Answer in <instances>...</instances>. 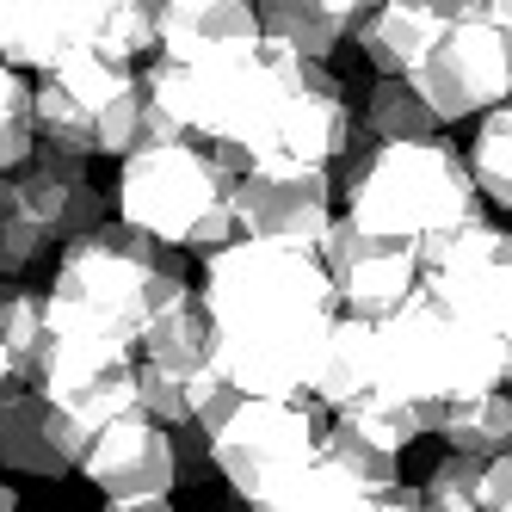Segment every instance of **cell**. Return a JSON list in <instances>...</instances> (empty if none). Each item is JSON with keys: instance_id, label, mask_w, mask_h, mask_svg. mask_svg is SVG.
I'll use <instances>...</instances> for the list:
<instances>
[{"instance_id": "5bb4252c", "label": "cell", "mask_w": 512, "mask_h": 512, "mask_svg": "<svg viewBox=\"0 0 512 512\" xmlns=\"http://www.w3.org/2000/svg\"><path fill=\"white\" fill-rule=\"evenodd\" d=\"M87 445H93V432L68 408H56L38 383H13L0 395V463L19 482H62V475H75Z\"/></svg>"}, {"instance_id": "d6a6232c", "label": "cell", "mask_w": 512, "mask_h": 512, "mask_svg": "<svg viewBox=\"0 0 512 512\" xmlns=\"http://www.w3.org/2000/svg\"><path fill=\"white\" fill-rule=\"evenodd\" d=\"M0 210H7V204H0Z\"/></svg>"}, {"instance_id": "f1b7e54d", "label": "cell", "mask_w": 512, "mask_h": 512, "mask_svg": "<svg viewBox=\"0 0 512 512\" xmlns=\"http://www.w3.org/2000/svg\"><path fill=\"white\" fill-rule=\"evenodd\" d=\"M414 7H426L438 19H469V13H488V0H414Z\"/></svg>"}, {"instance_id": "277c9868", "label": "cell", "mask_w": 512, "mask_h": 512, "mask_svg": "<svg viewBox=\"0 0 512 512\" xmlns=\"http://www.w3.org/2000/svg\"><path fill=\"white\" fill-rule=\"evenodd\" d=\"M512 383V346L432 297L377 315V395L383 401H463Z\"/></svg>"}, {"instance_id": "83f0119b", "label": "cell", "mask_w": 512, "mask_h": 512, "mask_svg": "<svg viewBox=\"0 0 512 512\" xmlns=\"http://www.w3.org/2000/svg\"><path fill=\"white\" fill-rule=\"evenodd\" d=\"M482 506L512 512V445H506V451H494V457L482 463Z\"/></svg>"}, {"instance_id": "7a4b0ae2", "label": "cell", "mask_w": 512, "mask_h": 512, "mask_svg": "<svg viewBox=\"0 0 512 512\" xmlns=\"http://www.w3.org/2000/svg\"><path fill=\"white\" fill-rule=\"evenodd\" d=\"M186 266L179 247L142 235L136 223H93L87 235L62 241V260L50 278V327L62 334H93V340H118L136 346L149 315L173 297H186Z\"/></svg>"}, {"instance_id": "9a60e30c", "label": "cell", "mask_w": 512, "mask_h": 512, "mask_svg": "<svg viewBox=\"0 0 512 512\" xmlns=\"http://www.w3.org/2000/svg\"><path fill=\"white\" fill-rule=\"evenodd\" d=\"M352 130H358V118H352V93H346V81H340L327 62H309L303 93L290 99V112H284L278 155L334 167V161H346V149H352Z\"/></svg>"}, {"instance_id": "603a6c76", "label": "cell", "mask_w": 512, "mask_h": 512, "mask_svg": "<svg viewBox=\"0 0 512 512\" xmlns=\"http://www.w3.org/2000/svg\"><path fill=\"white\" fill-rule=\"evenodd\" d=\"M438 445H451V451H469V457H494L512 445V395L506 383L500 389H482V395H463L445 432H438Z\"/></svg>"}, {"instance_id": "9c48e42d", "label": "cell", "mask_w": 512, "mask_h": 512, "mask_svg": "<svg viewBox=\"0 0 512 512\" xmlns=\"http://www.w3.org/2000/svg\"><path fill=\"white\" fill-rule=\"evenodd\" d=\"M414 81H420V93L432 99V112L445 124L482 118L488 105H500L512 93V31L494 13L451 19Z\"/></svg>"}, {"instance_id": "484cf974", "label": "cell", "mask_w": 512, "mask_h": 512, "mask_svg": "<svg viewBox=\"0 0 512 512\" xmlns=\"http://www.w3.org/2000/svg\"><path fill=\"white\" fill-rule=\"evenodd\" d=\"M482 463L488 457L445 445V457H432L426 482H420V512H475L482 506Z\"/></svg>"}, {"instance_id": "ac0fdd59", "label": "cell", "mask_w": 512, "mask_h": 512, "mask_svg": "<svg viewBox=\"0 0 512 512\" xmlns=\"http://www.w3.org/2000/svg\"><path fill=\"white\" fill-rule=\"evenodd\" d=\"M445 25L451 19L414 7V0H383V7H371L352 25V44L371 75H420V62L445 38Z\"/></svg>"}, {"instance_id": "8992f818", "label": "cell", "mask_w": 512, "mask_h": 512, "mask_svg": "<svg viewBox=\"0 0 512 512\" xmlns=\"http://www.w3.org/2000/svg\"><path fill=\"white\" fill-rule=\"evenodd\" d=\"M315 401H290V395H241V408L210 432L216 445V475L241 506L284 512L290 488L303 482V469L315 463L321 426H315Z\"/></svg>"}, {"instance_id": "4316f807", "label": "cell", "mask_w": 512, "mask_h": 512, "mask_svg": "<svg viewBox=\"0 0 512 512\" xmlns=\"http://www.w3.org/2000/svg\"><path fill=\"white\" fill-rule=\"evenodd\" d=\"M136 401H142L149 420H161L173 432V426L192 420V377L167 371V364H155V358H136Z\"/></svg>"}, {"instance_id": "cb8c5ba5", "label": "cell", "mask_w": 512, "mask_h": 512, "mask_svg": "<svg viewBox=\"0 0 512 512\" xmlns=\"http://www.w3.org/2000/svg\"><path fill=\"white\" fill-rule=\"evenodd\" d=\"M364 506H377V494L364 488L358 475H346L334 457H321V445H315V463L303 469V482L290 488L284 512H364Z\"/></svg>"}, {"instance_id": "1f68e13d", "label": "cell", "mask_w": 512, "mask_h": 512, "mask_svg": "<svg viewBox=\"0 0 512 512\" xmlns=\"http://www.w3.org/2000/svg\"><path fill=\"white\" fill-rule=\"evenodd\" d=\"M13 506H19V488L7 482V475H0V512H13Z\"/></svg>"}, {"instance_id": "f546056e", "label": "cell", "mask_w": 512, "mask_h": 512, "mask_svg": "<svg viewBox=\"0 0 512 512\" xmlns=\"http://www.w3.org/2000/svg\"><path fill=\"white\" fill-rule=\"evenodd\" d=\"M19 383V364H13V352H7V340H0V395H7Z\"/></svg>"}, {"instance_id": "ba28073f", "label": "cell", "mask_w": 512, "mask_h": 512, "mask_svg": "<svg viewBox=\"0 0 512 512\" xmlns=\"http://www.w3.org/2000/svg\"><path fill=\"white\" fill-rule=\"evenodd\" d=\"M0 204H7L0 210V278H25L50 247L105 223V192L93 179H62L38 161L0 173Z\"/></svg>"}, {"instance_id": "2e32d148", "label": "cell", "mask_w": 512, "mask_h": 512, "mask_svg": "<svg viewBox=\"0 0 512 512\" xmlns=\"http://www.w3.org/2000/svg\"><path fill=\"white\" fill-rule=\"evenodd\" d=\"M260 38H266L260 0H167L161 13V56L173 62H204Z\"/></svg>"}, {"instance_id": "d6986e66", "label": "cell", "mask_w": 512, "mask_h": 512, "mask_svg": "<svg viewBox=\"0 0 512 512\" xmlns=\"http://www.w3.org/2000/svg\"><path fill=\"white\" fill-rule=\"evenodd\" d=\"M136 358H155L179 377H198L216 358V334H210V315H204L198 290H186V297H173L149 315V327H142V340H136Z\"/></svg>"}, {"instance_id": "44dd1931", "label": "cell", "mask_w": 512, "mask_h": 512, "mask_svg": "<svg viewBox=\"0 0 512 512\" xmlns=\"http://www.w3.org/2000/svg\"><path fill=\"white\" fill-rule=\"evenodd\" d=\"M358 130L371 142H408V136H432L445 130V118L432 112V99L420 93L414 75H377V87L364 93V118Z\"/></svg>"}, {"instance_id": "7402d4cb", "label": "cell", "mask_w": 512, "mask_h": 512, "mask_svg": "<svg viewBox=\"0 0 512 512\" xmlns=\"http://www.w3.org/2000/svg\"><path fill=\"white\" fill-rule=\"evenodd\" d=\"M469 173H475V192H482V204H494L500 216H512V93L475 118Z\"/></svg>"}, {"instance_id": "e0dca14e", "label": "cell", "mask_w": 512, "mask_h": 512, "mask_svg": "<svg viewBox=\"0 0 512 512\" xmlns=\"http://www.w3.org/2000/svg\"><path fill=\"white\" fill-rule=\"evenodd\" d=\"M377 395V321L340 309L327 340L315 352V377H309V401L321 414H340L352 401Z\"/></svg>"}, {"instance_id": "d4e9b609", "label": "cell", "mask_w": 512, "mask_h": 512, "mask_svg": "<svg viewBox=\"0 0 512 512\" xmlns=\"http://www.w3.org/2000/svg\"><path fill=\"white\" fill-rule=\"evenodd\" d=\"M38 149V124H31V87L25 68L0 56V173H19Z\"/></svg>"}, {"instance_id": "3957f363", "label": "cell", "mask_w": 512, "mask_h": 512, "mask_svg": "<svg viewBox=\"0 0 512 512\" xmlns=\"http://www.w3.org/2000/svg\"><path fill=\"white\" fill-rule=\"evenodd\" d=\"M482 210L469 155L445 130L408 142H371L352 130L346 149V216L358 229H377L395 241H426L438 229H457Z\"/></svg>"}, {"instance_id": "ffe728a7", "label": "cell", "mask_w": 512, "mask_h": 512, "mask_svg": "<svg viewBox=\"0 0 512 512\" xmlns=\"http://www.w3.org/2000/svg\"><path fill=\"white\" fill-rule=\"evenodd\" d=\"M260 25H266V38L290 44L309 62H327L352 38V13L340 0H260Z\"/></svg>"}, {"instance_id": "30bf717a", "label": "cell", "mask_w": 512, "mask_h": 512, "mask_svg": "<svg viewBox=\"0 0 512 512\" xmlns=\"http://www.w3.org/2000/svg\"><path fill=\"white\" fill-rule=\"evenodd\" d=\"M25 383H38L56 408H68L87 432L142 408L136 401V346L93 340V334H62V327H50V340H44L38 364L25 371Z\"/></svg>"}, {"instance_id": "6da1fadb", "label": "cell", "mask_w": 512, "mask_h": 512, "mask_svg": "<svg viewBox=\"0 0 512 512\" xmlns=\"http://www.w3.org/2000/svg\"><path fill=\"white\" fill-rule=\"evenodd\" d=\"M204 315L216 334V371L247 395L309 401L315 352L340 315L321 253L272 235H229L204 253Z\"/></svg>"}, {"instance_id": "4dcf8cb0", "label": "cell", "mask_w": 512, "mask_h": 512, "mask_svg": "<svg viewBox=\"0 0 512 512\" xmlns=\"http://www.w3.org/2000/svg\"><path fill=\"white\" fill-rule=\"evenodd\" d=\"M340 7H346V13H352V25H358V19L371 13V7H383V0H340Z\"/></svg>"}, {"instance_id": "4fadbf2b", "label": "cell", "mask_w": 512, "mask_h": 512, "mask_svg": "<svg viewBox=\"0 0 512 512\" xmlns=\"http://www.w3.org/2000/svg\"><path fill=\"white\" fill-rule=\"evenodd\" d=\"M321 266L334 278V297L352 315H389L420 290V253L414 241H395L377 229H358L352 216H334V229L321 241Z\"/></svg>"}, {"instance_id": "5b68a950", "label": "cell", "mask_w": 512, "mask_h": 512, "mask_svg": "<svg viewBox=\"0 0 512 512\" xmlns=\"http://www.w3.org/2000/svg\"><path fill=\"white\" fill-rule=\"evenodd\" d=\"M112 204L124 223H136L142 235H155L179 253H210L229 235H241L235 229V173L216 167L198 136L124 155Z\"/></svg>"}, {"instance_id": "8fae6325", "label": "cell", "mask_w": 512, "mask_h": 512, "mask_svg": "<svg viewBox=\"0 0 512 512\" xmlns=\"http://www.w3.org/2000/svg\"><path fill=\"white\" fill-rule=\"evenodd\" d=\"M87 488L112 506V512H161L179 494V469H173V432L149 420L142 408L105 420L93 432V445L81 457Z\"/></svg>"}, {"instance_id": "7c38bea8", "label": "cell", "mask_w": 512, "mask_h": 512, "mask_svg": "<svg viewBox=\"0 0 512 512\" xmlns=\"http://www.w3.org/2000/svg\"><path fill=\"white\" fill-rule=\"evenodd\" d=\"M235 229L321 253L327 229H334V173L315 161H297V155L253 161L235 179Z\"/></svg>"}, {"instance_id": "52a82bcc", "label": "cell", "mask_w": 512, "mask_h": 512, "mask_svg": "<svg viewBox=\"0 0 512 512\" xmlns=\"http://www.w3.org/2000/svg\"><path fill=\"white\" fill-rule=\"evenodd\" d=\"M420 253V297L451 309L475 327H488L512 346V229L488 223L482 210L457 229L414 241Z\"/></svg>"}]
</instances>
